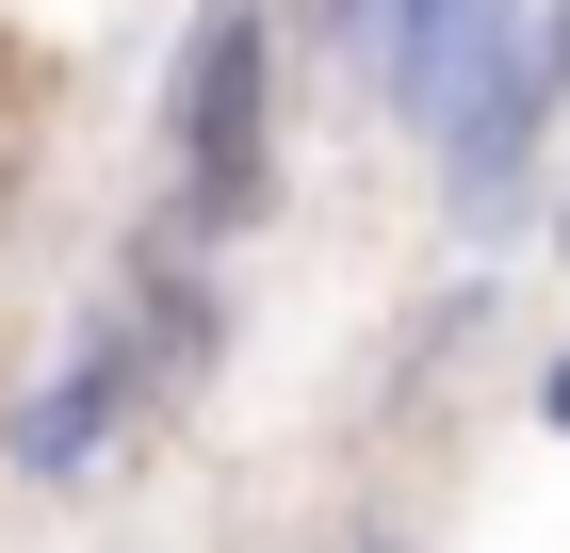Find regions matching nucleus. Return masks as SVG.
Wrapping results in <instances>:
<instances>
[{"mask_svg":"<svg viewBox=\"0 0 570 553\" xmlns=\"http://www.w3.org/2000/svg\"><path fill=\"white\" fill-rule=\"evenodd\" d=\"M179 179L213 213H262V17L245 0H213L179 49Z\"/></svg>","mask_w":570,"mask_h":553,"instance_id":"obj_1","label":"nucleus"},{"mask_svg":"<svg viewBox=\"0 0 570 553\" xmlns=\"http://www.w3.org/2000/svg\"><path fill=\"white\" fill-rule=\"evenodd\" d=\"M115 407H131V375H115V358H82V391H49L17 440H33V456H98V424H115Z\"/></svg>","mask_w":570,"mask_h":553,"instance_id":"obj_2","label":"nucleus"}]
</instances>
